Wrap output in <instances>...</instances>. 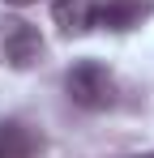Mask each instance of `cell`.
I'll return each instance as SVG.
<instances>
[{
    "label": "cell",
    "mask_w": 154,
    "mask_h": 158,
    "mask_svg": "<svg viewBox=\"0 0 154 158\" xmlns=\"http://www.w3.org/2000/svg\"><path fill=\"white\" fill-rule=\"evenodd\" d=\"M64 94H69V103L86 107V111H103L116 103V77L99 60H81L64 73Z\"/></svg>",
    "instance_id": "1"
},
{
    "label": "cell",
    "mask_w": 154,
    "mask_h": 158,
    "mask_svg": "<svg viewBox=\"0 0 154 158\" xmlns=\"http://www.w3.org/2000/svg\"><path fill=\"white\" fill-rule=\"evenodd\" d=\"M0 52H4V60L13 69H34L43 60V34H39V26H30L22 17L4 22L0 26Z\"/></svg>",
    "instance_id": "2"
},
{
    "label": "cell",
    "mask_w": 154,
    "mask_h": 158,
    "mask_svg": "<svg viewBox=\"0 0 154 158\" xmlns=\"http://www.w3.org/2000/svg\"><path fill=\"white\" fill-rule=\"evenodd\" d=\"M150 13H154V4H146V0H107V4H99L94 26H107V30H133V26H141Z\"/></svg>",
    "instance_id": "3"
},
{
    "label": "cell",
    "mask_w": 154,
    "mask_h": 158,
    "mask_svg": "<svg viewBox=\"0 0 154 158\" xmlns=\"http://www.w3.org/2000/svg\"><path fill=\"white\" fill-rule=\"evenodd\" d=\"M51 17L64 34H86L94 30V17H99V4L94 0H56L51 4Z\"/></svg>",
    "instance_id": "4"
},
{
    "label": "cell",
    "mask_w": 154,
    "mask_h": 158,
    "mask_svg": "<svg viewBox=\"0 0 154 158\" xmlns=\"http://www.w3.org/2000/svg\"><path fill=\"white\" fill-rule=\"evenodd\" d=\"M39 145H43V141L26 128L22 120H4V124H0V158H34Z\"/></svg>",
    "instance_id": "5"
},
{
    "label": "cell",
    "mask_w": 154,
    "mask_h": 158,
    "mask_svg": "<svg viewBox=\"0 0 154 158\" xmlns=\"http://www.w3.org/2000/svg\"><path fill=\"white\" fill-rule=\"evenodd\" d=\"M4 4H13V9H26V4H39V0H4Z\"/></svg>",
    "instance_id": "6"
}]
</instances>
